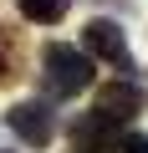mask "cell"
Masks as SVG:
<instances>
[{
	"label": "cell",
	"mask_w": 148,
	"mask_h": 153,
	"mask_svg": "<svg viewBox=\"0 0 148 153\" xmlns=\"http://www.w3.org/2000/svg\"><path fill=\"white\" fill-rule=\"evenodd\" d=\"M0 76H5V61H0Z\"/></svg>",
	"instance_id": "8"
},
{
	"label": "cell",
	"mask_w": 148,
	"mask_h": 153,
	"mask_svg": "<svg viewBox=\"0 0 148 153\" xmlns=\"http://www.w3.org/2000/svg\"><path fill=\"white\" fill-rule=\"evenodd\" d=\"M138 107H143V92H138V82H133V76H123V82H107V87L97 92V112H102V117H112V123H128Z\"/></svg>",
	"instance_id": "5"
},
{
	"label": "cell",
	"mask_w": 148,
	"mask_h": 153,
	"mask_svg": "<svg viewBox=\"0 0 148 153\" xmlns=\"http://www.w3.org/2000/svg\"><path fill=\"white\" fill-rule=\"evenodd\" d=\"M16 5H21L26 21H36V26H56V21L71 10V0H16Z\"/></svg>",
	"instance_id": "6"
},
{
	"label": "cell",
	"mask_w": 148,
	"mask_h": 153,
	"mask_svg": "<svg viewBox=\"0 0 148 153\" xmlns=\"http://www.w3.org/2000/svg\"><path fill=\"white\" fill-rule=\"evenodd\" d=\"M82 51H87L92 61L118 66L123 76H133V71H138V61L128 56V36H123V26H118V21H107V16H97V21H87V26H82Z\"/></svg>",
	"instance_id": "2"
},
{
	"label": "cell",
	"mask_w": 148,
	"mask_h": 153,
	"mask_svg": "<svg viewBox=\"0 0 148 153\" xmlns=\"http://www.w3.org/2000/svg\"><path fill=\"white\" fill-rule=\"evenodd\" d=\"M41 87L46 97H77L92 87V56L66 46V41H51L41 51Z\"/></svg>",
	"instance_id": "1"
},
{
	"label": "cell",
	"mask_w": 148,
	"mask_h": 153,
	"mask_svg": "<svg viewBox=\"0 0 148 153\" xmlns=\"http://www.w3.org/2000/svg\"><path fill=\"white\" fill-rule=\"evenodd\" d=\"M0 153H5V148H0Z\"/></svg>",
	"instance_id": "9"
},
{
	"label": "cell",
	"mask_w": 148,
	"mask_h": 153,
	"mask_svg": "<svg viewBox=\"0 0 148 153\" xmlns=\"http://www.w3.org/2000/svg\"><path fill=\"white\" fill-rule=\"evenodd\" d=\"M118 148V123L102 117L97 107L71 123V153H112Z\"/></svg>",
	"instance_id": "4"
},
{
	"label": "cell",
	"mask_w": 148,
	"mask_h": 153,
	"mask_svg": "<svg viewBox=\"0 0 148 153\" xmlns=\"http://www.w3.org/2000/svg\"><path fill=\"white\" fill-rule=\"evenodd\" d=\"M112 153H148V138H143V133H123Z\"/></svg>",
	"instance_id": "7"
},
{
	"label": "cell",
	"mask_w": 148,
	"mask_h": 153,
	"mask_svg": "<svg viewBox=\"0 0 148 153\" xmlns=\"http://www.w3.org/2000/svg\"><path fill=\"white\" fill-rule=\"evenodd\" d=\"M5 123H10V133L21 138V143H31V148H46L51 138H56V112H51V102H16L10 112H5Z\"/></svg>",
	"instance_id": "3"
}]
</instances>
